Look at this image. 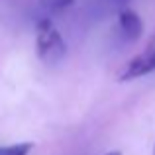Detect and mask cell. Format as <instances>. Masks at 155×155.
<instances>
[{
    "label": "cell",
    "instance_id": "obj_1",
    "mask_svg": "<svg viewBox=\"0 0 155 155\" xmlns=\"http://www.w3.org/2000/svg\"><path fill=\"white\" fill-rule=\"evenodd\" d=\"M35 45H38V55L43 63L55 65L67 53V45H65L61 34L57 31V28L53 26L49 18H43L38 22L35 28Z\"/></svg>",
    "mask_w": 155,
    "mask_h": 155
},
{
    "label": "cell",
    "instance_id": "obj_2",
    "mask_svg": "<svg viewBox=\"0 0 155 155\" xmlns=\"http://www.w3.org/2000/svg\"><path fill=\"white\" fill-rule=\"evenodd\" d=\"M151 71H155V38H153V41H149L145 51H141L140 55L132 57L124 65V69L118 73V79L120 81H132V79H137V77L147 75Z\"/></svg>",
    "mask_w": 155,
    "mask_h": 155
},
{
    "label": "cell",
    "instance_id": "obj_3",
    "mask_svg": "<svg viewBox=\"0 0 155 155\" xmlns=\"http://www.w3.org/2000/svg\"><path fill=\"white\" fill-rule=\"evenodd\" d=\"M118 28H120V34L126 41H137L143 34V22L137 16V12L130 10V8H124L118 14Z\"/></svg>",
    "mask_w": 155,
    "mask_h": 155
},
{
    "label": "cell",
    "instance_id": "obj_4",
    "mask_svg": "<svg viewBox=\"0 0 155 155\" xmlns=\"http://www.w3.org/2000/svg\"><path fill=\"white\" fill-rule=\"evenodd\" d=\"M34 149V143L24 141V143H12V145H4L0 147V155H28Z\"/></svg>",
    "mask_w": 155,
    "mask_h": 155
},
{
    "label": "cell",
    "instance_id": "obj_5",
    "mask_svg": "<svg viewBox=\"0 0 155 155\" xmlns=\"http://www.w3.org/2000/svg\"><path fill=\"white\" fill-rule=\"evenodd\" d=\"M73 0H41V6L49 12H59L63 8H67Z\"/></svg>",
    "mask_w": 155,
    "mask_h": 155
},
{
    "label": "cell",
    "instance_id": "obj_6",
    "mask_svg": "<svg viewBox=\"0 0 155 155\" xmlns=\"http://www.w3.org/2000/svg\"><path fill=\"white\" fill-rule=\"evenodd\" d=\"M128 2H130V0H108V4H110V6L120 8V10H124V6H126Z\"/></svg>",
    "mask_w": 155,
    "mask_h": 155
},
{
    "label": "cell",
    "instance_id": "obj_7",
    "mask_svg": "<svg viewBox=\"0 0 155 155\" xmlns=\"http://www.w3.org/2000/svg\"><path fill=\"white\" fill-rule=\"evenodd\" d=\"M104 155H122V151H108V153H104Z\"/></svg>",
    "mask_w": 155,
    "mask_h": 155
},
{
    "label": "cell",
    "instance_id": "obj_8",
    "mask_svg": "<svg viewBox=\"0 0 155 155\" xmlns=\"http://www.w3.org/2000/svg\"><path fill=\"white\" fill-rule=\"evenodd\" d=\"M153 155H155V149H153Z\"/></svg>",
    "mask_w": 155,
    "mask_h": 155
}]
</instances>
